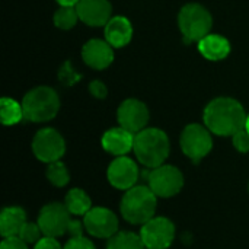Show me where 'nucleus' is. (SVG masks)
Listing matches in <instances>:
<instances>
[{
	"mask_svg": "<svg viewBox=\"0 0 249 249\" xmlns=\"http://www.w3.org/2000/svg\"><path fill=\"white\" fill-rule=\"evenodd\" d=\"M64 206L71 216H85L93 206L88 193L82 188H71L64 197Z\"/></svg>",
	"mask_w": 249,
	"mask_h": 249,
	"instance_id": "20",
	"label": "nucleus"
},
{
	"mask_svg": "<svg viewBox=\"0 0 249 249\" xmlns=\"http://www.w3.org/2000/svg\"><path fill=\"white\" fill-rule=\"evenodd\" d=\"M147 185L158 196V198H171L181 193L184 188V175L174 165H160L150 169Z\"/></svg>",
	"mask_w": 249,
	"mask_h": 249,
	"instance_id": "7",
	"label": "nucleus"
},
{
	"mask_svg": "<svg viewBox=\"0 0 249 249\" xmlns=\"http://www.w3.org/2000/svg\"><path fill=\"white\" fill-rule=\"evenodd\" d=\"M248 188H249V187H248Z\"/></svg>",
	"mask_w": 249,
	"mask_h": 249,
	"instance_id": "34",
	"label": "nucleus"
},
{
	"mask_svg": "<svg viewBox=\"0 0 249 249\" xmlns=\"http://www.w3.org/2000/svg\"><path fill=\"white\" fill-rule=\"evenodd\" d=\"M198 51L210 61H220L229 55L231 42L219 34H209L198 41Z\"/></svg>",
	"mask_w": 249,
	"mask_h": 249,
	"instance_id": "18",
	"label": "nucleus"
},
{
	"mask_svg": "<svg viewBox=\"0 0 249 249\" xmlns=\"http://www.w3.org/2000/svg\"><path fill=\"white\" fill-rule=\"evenodd\" d=\"M117 118L120 127L137 134L144 130L149 123V109L139 99H125L117 111Z\"/></svg>",
	"mask_w": 249,
	"mask_h": 249,
	"instance_id": "13",
	"label": "nucleus"
},
{
	"mask_svg": "<svg viewBox=\"0 0 249 249\" xmlns=\"http://www.w3.org/2000/svg\"><path fill=\"white\" fill-rule=\"evenodd\" d=\"M133 38L131 22L124 16H114L105 25V41L115 48L125 47Z\"/></svg>",
	"mask_w": 249,
	"mask_h": 249,
	"instance_id": "17",
	"label": "nucleus"
},
{
	"mask_svg": "<svg viewBox=\"0 0 249 249\" xmlns=\"http://www.w3.org/2000/svg\"><path fill=\"white\" fill-rule=\"evenodd\" d=\"M79 19L89 26H104L111 19L112 6L108 0H80L76 4Z\"/></svg>",
	"mask_w": 249,
	"mask_h": 249,
	"instance_id": "14",
	"label": "nucleus"
},
{
	"mask_svg": "<svg viewBox=\"0 0 249 249\" xmlns=\"http://www.w3.org/2000/svg\"><path fill=\"white\" fill-rule=\"evenodd\" d=\"M18 236H19L23 242H26L28 245H35L36 242H39V241L44 238V233H42V231H41V228H39L38 223L26 222V223L22 226V229H20V232H19Z\"/></svg>",
	"mask_w": 249,
	"mask_h": 249,
	"instance_id": "25",
	"label": "nucleus"
},
{
	"mask_svg": "<svg viewBox=\"0 0 249 249\" xmlns=\"http://www.w3.org/2000/svg\"><path fill=\"white\" fill-rule=\"evenodd\" d=\"M71 222V214L64 206V203H48L45 204L38 214L36 223L39 225L44 236L61 238L67 235L69 226Z\"/></svg>",
	"mask_w": 249,
	"mask_h": 249,
	"instance_id": "8",
	"label": "nucleus"
},
{
	"mask_svg": "<svg viewBox=\"0 0 249 249\" xmlns=\"http://www.w3.org/2000/svg\"><path fill=\"white\" fill-rule=\"evenodd\" d=\"M232 144L239 153H248L249 152V133L247 128L239 130L232 136Z\"/></svg>",
	"mask_w": 249,
	"mask_h": 249,
	"instance_id": "27",
	"label": "nucleus"
},
{
	"mask_svg": "<svg viewBox=\"0 0 249 249\" xmlns=\"http://www.w3.org/2000/svg\"><path fill=\"white\" fill-rule=\"evenodd\" d=\"M146 249H168L175 241V225L165 216H155L140 228Z\"/></svg>",
	"mask_w": 249,
	"mask_h": 249,
	"instance_id": "10",
	"label": "nucleus"
},
{
	"mask_svg": "<svg viewBox=\"0 0 249 249\" xmlns=\"http://www.w3.org/2000/svg\"><path fill=\"white\" fill-rule=\"evenodd\" d=\"M0 249H28V244L23 242L19 236L13 238H3Z\"/></svg>",
	"mask_w": 249,
	"mask_h": 249,
	"instance_id": "29",
	"label": "nucleus"
},
{
	"mask_svg": "<svg viewBox=\"0 0 249 249\" xmlns=\"http://www.w3.org/2000/svg\"><path fill=\"white\" fill-rule=\"evenodd\" d=\"M45 177H47L48 182L57 188H63L70 182V172L61 160H55V162L48 163L47 171H45Z\"/></svg>",
	"mask_w": 249,
	"mask_h": 249,
	"instance_id": "23",
	"label": "nucleus"
},
{
	"mask_svg": "<svg viewBox=\"0 0 249 249\" xmlns=\"http://www.w3.org/2000/svg\"><path fill=\"white\" fill-rule=\"evenodd\" d=\"M158 209V196L149 185H136L127 190L120 203V213L125 222L143 226L155 217Z\"/></svg>",
	"mask_w": 249,
	"mask_h": 249,
	"instance_id": "3",
	"label": "nucleus"
},
{
	"mask_svg": "<svg viewBox=\"0 0 249 249\" xmlns=\"http://www.w3.org/2000/svg\"><path fill=\"white\" fill-rule=\"evenodd\" d=\"M23 115L32 123L53 120L60 109V98L53 88L38 86L31 89L22 99Z\"/></svg>",
	"mask_w": 249,
	"mask_h": 249,
	"instance_id": "4",
	"label": "nucleus"
},
{
	"mask_svg": "<svg viewBox=\"0 0 249 249\" xmlns=\"http://www.w3.org/2000/svg\"><path fill=\"white\" fill-rule=\"evenodd\" d=\"M80 0H57L60 6H76Z\"/></svg>",
	"mask_w": 249,
	"mask_h": 249,
	"instance_id": "32",
	"label": "nucleus"
},
{
	"mask_svg": "<svg viewBox=\"0 0 249 249\" xmlns=\"http://www.w3.org/2000/svg\"><path fill=\"white\" fill-rule=\"evenodd\" d=\"M134 136L136 134L123 127H114L104 133L101 144L105 152L114 155L115 158L125 156L134 147Z\"/></svg>",
	"mask_w": 249,
	"mask_h": 249,
	"instance_id": "16",
	"label": "nucleus"
},
{
	"mask_svg": "<svg viewBox=\"0 0 249 249\" xmlns=\"http://www.w3.org/2000/svg\"><path fill=\"white\" fill-rule=\"evenodd\" d=\"M245 128L248 130V133H249V114H248V117H247V124H245Z\"/></svg>",
	"mask_w": 249,
	"mask_h": 249,
	"instance_id": "33",
	"label": "nucleus"
},
{
	"mask_svg": "<svg viewBox=\"0 0 249 249\" xmlns=\"http://www.w3.org/2000/svg\"><path fill=\"white\" fill-rule=\"evenodd\" d=\"M247 112L241 102L233 98H216L204 108V125L216 136L232 137L239 130L245 128Z\"/></svg>",
	"mask_w": 249,
	"mask_h": 249,
	"instance_id": "1",
	"label": "nucleus"
},
{
	"mask_svg": "<svg viewBox=\"0 0 249 249\" xmlns=\"http://www.w3.org/2000/svg\"><path fill=\"white\" fill-rule=\"evenodd\" d=\"M178 25L184 38V42H198L206 35L210 34L213 18L210 12L198 4V3H188L185 4L178 15Z\"/></svg>",
	"mask_w": 249,
	"mask_h": 249,
	"instance_id": "5",
	"label": "nucleus"
},
{
	"mask_svg": "<svg viewBox=\"0 0 249 249\" xmlns=\"http://www.w3.org/2000/svg\"><path fill=\"white\" fill-rule=\"evenodd\" d=\"M26 212L19 206L4 207L0 213V235L1 238L18 236L22 226L26 223Z\"/></svg>",
	"mask_w": 249,
	"mask_h": 249,
	"instance_id": "19",
	"label": "nucleus"
},
{
	"mask_svg": "<svg viewBox=\"0 0 249 249\" xmlns=\"http://www.w3.org/2000/svg\"><path fill=\"white\" fill-rule=\"evenodd\" d=\"M83 225L85 231L90 236L98 239H109L118 232L120 222L117 214L111 209L96 206L83 216Z\"/></svg>",
	"mask_w": 249,
	"mask_h": 249,
	"instance_id": "11",
	"label": "nucleus"
},
{
	"mask_svg": "<svg viewBox=\"0 0 249 249\" xmlns=\"http://www.w3.org/2000/svg\"><path fill=\"white\" fill-rule=\"evenodd\" d=\"M212 131L201 124H188L179 137L182 153L194 163L201 162L213 149Z\"/></svg>",
	"mask_w": 249,
	"mask_h": 249,
	"instance_id": "6",
	"label": "nucleus"
},
{
	"mask_svg": "<svg viewBox=\"0 0 249 249\" xmlns=\"http://www.w3.org/2000/svg\"><path fill=\"white\" fill-rule=\"evenodd\" d=\"M0 118L3 125H15L25 118L22 104L16 102L12 98L0 99Z\"/></svg>",
	"mask_w": 249,
	"mask_h": 249,
	"instance_id": "22",
	"label": "nucleus"
},
{
	"mask_svg": "<svg viewBox=\"0 0 249 249\" xmlns=\"http://www.w3.org/2000/svg\"><path fill=\"white\" fill-rule=\"evenodd\" d=\"M79 20L76 6H61L54 13V25L60 29H71Z\"/></svg>",
	"mask_w": 249,
	"mask_h": 249,
	"instance_id": "24",
	"label": "nucleus"
},
{
	"mask_svg": "<svg viewBox=\"0 0 249 249\" xmlns=\"http://www.w3.org/2000/svg\"><path fill=\"white\" fill-rule=\"evenodd\" d=\"M58 77H60V80H61L64 85L70 86V85H74L77 80H80L82 76L73 69V66H71L70 61H66V63L63 64V67L60 69V71H58Z\"/></svg>",
	"mask_w": 249,
	"mask_h": 249,
	"instance_id": "26",
	"label": "nucleus"
},
{
	"mask_svg": "<svg viewBox=\"0 0 249 249\" xmlns=\"http://www.w3.org/2000/svg\"><path fill=\"white\" fill-rule=\"evenodd\" d=\"M89 92L92 93V96H95V98H98V99H104V98H107V95H108V89H107V86H105L101 80H93V82H90V85H89Z\"/></svg>",
	"mask_w": 249,
	"mask_h": 249,
	"instance_id": "30",
	"label": "nucleus"
},
{
	"mask_svg": "<svg viewBox=\"0 0 249 249\" xmlns=\"http://www.w3.org/2000/svg\"><path fill=\"white\" fill-rule=\"evenodd\" d=\"M64 249H96V247L86 236H74L64 244Z\"/></svg>",
	"mask_w": 249,
	"mask_h": 249,
	"instance_id": "28",
	"label": "nucleus"
},
{
	"mask_svg": "<svg viewBox=\"0 0 249 249\" xmlns=\"http://www.w3.org/2000/svg\"><path fill=\"white\" fill-rule=\"evenodd\" d=\"M34 249H64V247L58 242L57 238L44 236L39 242L34 245Z\"/></svg>",
	"mask_w": 249,
	"mask_h": 249,
	"instance_id": "31",
	"label": "nucleus"
},
{
	"mask_svg": "<svg viewBox=\"0 0 249 249\" xmlns=\"http://www.w3.org/2000/svg\"><path fill=\"white\" fill-rule=\"evenodd\" d=\"M139 165L131 158L125 156H117L107 169V178L108 182L120 191H127L137 185L139 181Z\"/></svg>",
	"mask_w": 249,
	"mask_h": 249,
	"instance_id": "12",
	"label": "nucleus"
},
{
	"mask_svg": "<svg viewBox=\"0 0 249 249\" xmlns=\"http://www.w3.org/2000/svg\"><path fill=\"white\" fill-rule=\"evenodd\" d=\"M107 249H146L140 233L131 231H118L107 239Z\"/></svg>",
	"mask_w": 249,
	"mask_h": 249,
	"instance_id": "21",
	"label": "nucleus"
},
{
	"mask_svg": "<svg viewBox=\"0 0 249 249\" xmlns=\"http://www.w3.org/2000/svg\"><path fill=\"white\" fill-rule=\"evenodd\" d=\"M133 152L137 160L149 168L155 169L163 165L171 152V143L168 134L160 128H144L134 136Z\"/></svg>",
	"mask_w": 249,
	"mask_h": 249,
	"instance_id": "2",
	"label": "nucleus"
},
{
	"mask_svg": "<svg viewBox=\"0 0 249 249\" xmlns=\"http://www.w3.org/2000/svg\"><path fill=\"white\" fill-rule=\"evenodd\" d=\"M82 57L85 63L96 70L107 69L114 60V50L108 41L104 39H89L82 48Z\"/></svg>",
	"mask_w": 249,
	"mask_h": 249,
	"instance_id": "15",
	"label": "nucleus"
},
{
	"mask_svg": "<svg viewBox=\"0 0 249 249\" xmlns=\"http://www.w3.org/2000/svg\"><path fill=\"white\" fill-rule=\"evenodd\" d=\"M32 153L44 163L61 160L66 153V142L63 136L54 128H41L32 139Z\"/></svg>",
	"mask_w": 249,
	"mask_h": 249,
	"instance_id": "9",
	"label": "nucleus"
}]
</instances>
